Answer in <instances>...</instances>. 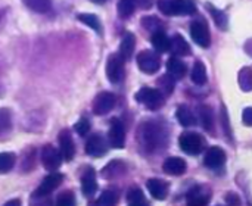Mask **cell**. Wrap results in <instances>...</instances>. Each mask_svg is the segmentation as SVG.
<instances>
[{
    "mask_svg": "<svg viewBox=\"0 0 252 206\" xmlns=\"http://www.w3.org/2000/svg\"><path fill=\"white\" fill-rule=\"evenodd\" d=\"M139 142L140 146L148 153H152L165 145L167 142L165 130L157 122H145L139 128Z\"/></svg>",
    "mask_w": 252,
    "mask_h": 206,
    "instance_id": "1",
    "label": "cell"
},
{
    "mask_svg": "<svg viewBox=\"0 0 252 206\" xmlns=\"http://www.w3.org/2000/svg\"><path fill=\"white\" fill-rule=\"evenodd\" d=\"M158 9L167 16L193 15L196 6L192 0H158Z\"/></svg>",
    "mask_w": 252,
    "mask_h": 206,
    "instance_id": "2",
    "label": "cell"
},
{
    "mask_svg": "<svg viewBox=\"0 0 252 206\" xmlns=\"http://www.w3.org/2000/svg\"><path fill=\"white\" fill-rule=\"evenodd\" d=\"M136 100L142 105H145L151 111H157L164 105V94L158 88H151V87H143L136 93Z\"/></svg>",
    "mask_w": 252,
    "mask_h": 206,
    "instance_id": "3",
    "label": "cell"
},
{
    "mask_svg": "<svg viewBox=\"0 0 252 206\" xmlns=\"http://www.w3.org/2000/svg\"><path fill=\"white\" fill-rule=\"evenodd\" d=\"M179 145H180V149L186 152L188 155H198L202 152L205 146V140L202 136L196 133H185L179 137Z\"/></svg>",
    "mask_w": 252,
    "mask_h": 206,
    "instance_id": "4",
    "label": "cell"
},
{
    "mask_svg": "<svg viewBox=\"0 0 252 206\" xmlns=\"http://www.w3.org/2000/svg\"><path fill=\"white\" fill-rule=\"evenodd\" d=\"M106 77L111 83L118 84L124 78V58L120 53L111 55L106 63Z\"/></svg>",
    "mask_w": 252,
    "mask_h": 206,
    "instance_id": "5",
    "label": "cell"
},
{
    "mask_svg": "<svg viewBox=\"0 0 252 206\" xmlns=\"http://www.w3.org/2000/svg\"><path fill=\"white\" fill-rule=\"evenodd\" d=\"M190 37L192 40L201 46V47H210L211 44V35H210V28L208 25L202 21V19H198V21H193L190 24Z\"/></svg>",
    "mask_w": 252,
    "mask_h": 206,
    "instance_id": "6",
    "label": "cell"
},
{
    "mask_svg": "<svg viewBox=\"0 0 252 206\" xmlns=\"http://www.w3.org/2000/svg\"><path fill=\"white\" fill-rule=\"evenodd\" d=\"M137 65L145 74H155L161 66L159 56L152 50H143L137 55Z\"/></svg>",
    "mask_w": 252,
    "mask_h": 206,
    "instance_id": "7",
    "label": "cell"
},
{
    "mask_svg": "<svg viewBox=\"0 0 252 206\" xmlns=\"http://www.w3.org/2000/svg\"><path fill=\"white\" fill-rule=\"evenodd\" d=\"M115 102H117V99L112 93L102 91L93 100V112L96 115H106L108 112H111L114 109Z\"/></svg>",
    "mask_w": 252,
    "mask_h": 206,
    "instance_id": "8",
    "label": "cell"
},
{
    "mask_svg": "<svg viewBox=\"0 0 252 206\" xmlns=\"http://www.w3.org/2000/svg\"><path fill=\"white\" fill-rule=\"evenodd\" d=\"M109 145L115 149H123L126 145V130L120 119H112L109 127Z\"/></svg>",
    "mask_w": 252,
    "mask_h": 206,
    "instance_id": "9",
    "label": "cell"
},
{
    "mask_svg": "<svg viewBox=\"0 0 252 206\" xmlns=\"http://www.w3.org/2000/svg\"><path fill=\"white\" fill-rule=\"evenodd\" d=\"M41 162H43L46 170L55 171L56 168H59V165L62 162V155H61V152L58 149L47 145L41 150Z\"/></svg>",
    "mask_w": 252,
    "mask_h": 206,
    "instance_id": "10",
    "label": "cell"
},
{
    "mask_svg": "<svg viewBox=\"0 0 252 206\" xmlns=\"http://www.w3.org/2000/svg\"><path fill=\"white\" fill-rule=\"evenodd\" d=\"M210 198H211V193L208 192V189L202 186L192 187L186 195V201L189 206H207L210 202Z\"/></svg>",
    "mask_w": 252,
    "mask_h": 206,
    "instance_id": "11",
    "label": "cell"
},
{
    "mask_svg": "<svg viewBox=\"0 0 252 206\" xmlns=\"http://www.w3.org/2000/svg\"><path fill=\"white\" fill-rule=\"evenodd\" d=\"M226 162V153L221 147L219 146H213L207 150L205 156H204V164L205 167L211 168V170H217L221 168Z\"/></svg>",
    "mask_w": 252,
    "mask_h": 206,
    "instance_id": "12",
    "label": "cell"
},
{
    "mask_svg": "<svg viewBox=\"0 0 252 206\" xmlns=\"http://www.w3.org/2000/svg\"><path fill=\"white\" fill-rule=\"evenodd\" d=\"M106 150H108L106 142L99 134L92 136L86 143V152H87V155H90L93 158H102L106 153Z\"/></svg>",
    "mask_w": 252,
    "mask_h": 206,
    "instance_id": "13",
    "label": "cell"
},
{
    "mask_svg": "<svg viewBox=\"0 0 252 206\" xmlns=\"http://www.w3.org/2000/svg\"><path fill=\"white\" fill-rule=\"evenodd\" d=\"M62 174H59V173H53V174H50V176H47L43 181H41V184L38 186V189L35 190V196L37 198H43V196H47V195H50L56 187H59V184L62 183Z\"/></svg>",
    "mask_w": 252,
    "mask_h": 206,
    "instance_id": "14",
    "label": "cell"
},
{
    "mask_svg": "<svg viewBox=\"0 0 252 206\" xmlns=\"http://www.w3.org/2000/svg\"><path fill=\"white\" fill-rule=\"evenodd\" d=\"M58 140H59V147H61V155H62V158H63L66 162L72 161V158H74V155H75V146H74V140H72V137H71V133H69L68 130H63V131L59 134Z\"/></svg>",
    "mask_w": 252,
    "mask_h": 206,
    "instance_id": "15",
    "label": "cell"
},
{
    "mask_svg": "<svg viewBox=\"0 0 252 206\" xmlns=\"http://www.w3.org/2000/svg\"><path fill=\"white\" fill-rule=\"evenodd\" d=\"M146 187L149 190V193L152 195L154 199L157 201H164L168 196V184L159 178H151L146 183Z\"/></svg>",
    "mask_w": 252,
    "mask_h": 206,
    "instance_id": "16",
    "label": "cell"
},
{
    "mask_svg": "<svg viewBox=\"0 0 252 206\" xmlns=\"http://www.w3.org/2000/svg\"><path fill=\"white\" fill-rule=\"evenodd\" d=\"M186 167L188 165H186V161L185 159L173 156V158L165 159V162L162 165V170L168 176H182V174L186 173Z\"/></svg>",
    "mask_w": 252,
    "mask_h": 206,
    "instance_id": "17",
    "label": "cell"
},
{
    "mask_svg": "<svg viewBox=\"0 0 252 206\" xmlns=\"http://www.w3.org/2000/svg\"><path fill=\"white\" fill-rule=\"evenodd\" d=\"M188 66L183 60H180L179 58H170L167 60V72L168 75H171L174 80H180L186 75Z\"/></svg>",
    "mask_w": 252,
    "mask_h": 206,
    "instance_id": "18",
    "label": "cell"
},
{
    "mask_svg": "<svg viewBox=\"0 0 252 206\" xmlns=\"http://www.w3.org/2000/svg\"><path fill=\"white\" fill-rule=\"evenodd\" d=\"M81 189H83V193L86 196H89V198L94 195V192L97 190V181H96V173H94V170L89 168L84 173V176L81 178Z\"/></svg>",
    "mask_w": 252,
    "mask_h": 206,
    "instance_id": "19",
    "label": "cell"
},
{
    "mask_svg": "<svg viewBox=\"0 0 252 206\" xmlns=\"http://www.w3.org/2000/svg\"><path fill=\"white\" fill-rule=\"evenodd\" d=\"M151 41H152V46L155 47V50L159 52V53H164V52H168L170 50L171 40H170V37L162 29L152 32Z\"/></svg>",
    "mask_w": 252,
    "mask_h": 206,
    "instance_id": "20",
    "label": "cell"
},
{
    "mask_svg": "<svg viewBox=\"0 0 252 206\" xmlns=\"http://www.w3.org/2000/svg\"><path fill=\"white\" fill-rule=\"evenodd\" d=\"M170 50H171L176 56H186V55L190 53V46L188 44V41H186L180 34H176V35L171 38Z\"/></svg>",
    "mask_w": 252,
    "mask_h": 206,
    "instance_id": "21",
    "label": "cell"
},
{
    "mask_svg": "<svg viewBox=\"0 0 252 206\" xmlns=\"http://www.w3.org/2000/svg\"><path fill=\"white\" fill-rule=\"evenodd\" d=\"M134 46H136V38L131 32H127L121 41V47H120V55L126 59L131 58L133 52H134Z\"/></svg>",
    "mask_w": 252,
    "mask_h": 206,
    "instance_id": "22",
    "label": "cell"
},
{
    "mask_svg": "<svg viewBox=\"0 0 252 206\" xmlns=\"http://www.w3.org/2000/svg\"><path fill=\"white\" fill-rule=\"evenodd\" d=\"M192 81L196 86H204L207 83V68L202 62H195L193 68H192V74H190Z\"/></svg>",
    "mask_w": 252,
    "mask_h": 206,
    "instance_id": "23",
    "label": "cell"
},
{
    "mask_svg": "<svg viewBox=\"0 0 252 206\" xmlns=\"http://www.w3.org/2000/svg\"><path fill=\"white\" fill-rule=\"evenodd\" d=\"M198 115H199V121H201L202 127H204L205 130L211 131L213 127H214V115H213L211 108H208V106H205V105L199 106Z\"/></svg>",
    "mask_w": 252,
    "mask_h": 206,
    "instance_id": "24",
    "label": "cell"
},
{
    "mask_svg": "<svg viewBox=\"0 0 252 206\" xmlns=\"http://www.w3.org/2000/svg\"><path fill=\"white\" fill-rule=\"evenodd\" d=\"M177 121L180 122V125L183 127H192L195 124V115L192 114V111L188 106H180L176 112Z\"/></svg>",
    "mask_w": 252,
    "mask_h": 206,
    "instance_id": "25",
    "label": "cell"
},
{
    "mask_svg": "<svg viewBox=\"0 0 252 206\" xmlns=\"http://www.w3.org/2000/svg\"><path fill=\"white\" fill-rule=\"evenodd\" d=\"M127 201H128V206H149V204L145 199L143 192L139 187H133L128 190Z\"/></svg>",
    "mask_w": 252,
    "mask_h": 206,
    "instance_id": "26",
    "label": "cell"
},
{
    "mask_svg": "<svg viewBox=\"0 0 252 206\" xmlns=\"http://www.w3.org/2000/svg\"><path fill=\"white\" fill-rule=\"evenodd\" d=\"M207 7L210 9V13H211V16H213V19H214V22H216V25L220 28V29H227V25H229V19H227V15L223 12V10H220V9H216L213 4H207Z\"/></svg>",
    "mask_w": 252,
    "mask_h": 206,
    "instance_id": "27",
    "label": "cell"
},
{
    "mask_svg": "<svg viewBox=\"0 0 252 206\" xmlns=\"http://www.w3.org/2000/svg\"><path fill=\"white\" fill-rule=\"evenodd\" d=\"M238 80H239V86L244 91H251L252 90V69L245 66L239 71V75H238Z\"/></svg>",
    "mask_w": 252,
    "mask_h": 206,
    "instance_id": "28",
    "label": "cell"
},
{
    "mask_svg": "<svg viewBox=\"0 0 252 206\" xmlns=\"http://www.w3.org/2000/svg\"><path fill=\"white\" fill-rule=\"evenodd\" d=\"M24 3L37 13H46L52 7V0H24Z\"/></svg>",
    "mask_w": 252,
    "mask_h": 206,
    "instance_id": "29",
    "label": "cell"
},
{
    "mask_svg": "<svg viewBox=\"0 0 252 206\" xmlns=\"http://www.w3.org/2000/svg\"><path fill=\"white\" fill-rule=\"evenodd\" d=\"M136 3H137L136 0H120V1H118V6H117L120 16H121V18H128V16H131L133 12H134V9H136Z\"/></svg>",
    "mask_w": 252,
    "mask_h": 206,
    "instance_id": "30",
    "label": "cell"
},
{
    "mask_svg": "<svg viewBox=\"0 0 252 206\" xmlns=\"http://www.w3.org/2000/svg\"><path fill=\"white\" fill-rule=\"evenodd\" d=\"M117 202L118 193L115 190H105L97 199V206H117Z\"/></svg>",
    "mask_w": 252,
    "mask_h": 206,
    "instance_id": "31",
    "label": "cell"
},
{
    "mask_svg": "<svg viewBox=\"0 0 252 206\" xmlns=\"http://www.w3.org/2000/svg\"><path fill=\"white\" fill-rule=\"evenodd\" d=\"M15 165V155L10 152H3L0 153V174L9 173Z\"/></svg>",
    "mask_w": 252,
    "mask_h": 206,
    "instance_id": "32",
    "label": "cell"
},
{
    "mask_svg": "<svg viewBox=\"0 0 252 206\" xmlns=\"http://www.w3.org/2000/svg\"><path fill=\"white\" fill-rule=\"evenodd\" d=\"M158 86H159V91L165 96V94H171L173 90H174V78L171 75H162L159 80H158Z\"/></svg>",
    "mask_w": 252,
    "mask_h": 206,
    "instance_id": "33",
    "label": "cell"
},
{
    "mask_svg": "<svg viewBox=\"0 0 252 206\" xmlns=\"http://www.w3.org/2000/svg\"><path fill=\"white\" fill-rule=\"evenodd\" d=\"M78 19H80L83 24H86L87 27H90L92 29L97 31V32L102 31V29H100V22H99L97 16L90 15V13H81V15H78Z\"/></svg>",
    "mask_w": 252,
    "mask_h": 206,
    "instance_id": "34",
    "label": "cell"
},
{
    "mask_svg": "<svg viewBox=\"0 0 252 206\" xmlns=\"http://www.w3.org/2000/svg\"><path fill=\"white\" fill-rule=\"evenodd\" d=\"M142 24H143V27H145L148 31H151V32H155V31L162 29V24H161V21H159L157 16H145V18L142 19Z\"/></svg>",
    "mask_w": 252,
    "mask_h": 206,
    "instance_id": "35",
    "label": "cell"
},
{
    "mask_svg": "<svg viewBox=\"0 0 252 206\" xmlns=\"http://www.w3.org/2000/svg\"><path fill=\"white\" fill-rule=\"evenodd\" d=\"M12 127V115L7 109H0V134L9 131Z\"/></svg>",
    "mask_w": 252,
    "mask_h": 206,
    "instance_id": "36",
    "label": "cell"
},
{
    "mask_svg": "<svg viewBox=\"0 0 252 206\" xmlns=\"http://www.w3.org/2000/svg\"><path fill=\"white\" fill-rule=\"evenodd\" d=\"M123 171H124L123 162L114 161V162H111V164L103 170V176H106V177H115V176H120Z\"/></svg>",
    "mask_w": 252,
    "mask_h": 206,
    "instance_id": "37",
    "label": "cell"
},
{
    "mask_svg": "<svg viewBox=\"0 0 252 206\" xmlns=\"http://www.w3.org/2000/svg\"><path fill=\"white\" fill-rule=\"evenodd\" d=\"M56 206H75V196L71 192H65L62 195H59Z\"/></svg>",
    "mask_w": 252,
    "mask_h": 206,
    "instance_id": "38",
    "label": "cell"
},
{
    "mask_svg": "<svg viewBox=\"0 0 252 206\" xmlns=\"http://www.w3.org/2000/svg\"><path fill=\"white\" fill-rule=\"evenodd\" d=\"M75 131L80 134V136H86L89 131H90V122L86 119V118H83V119H80L77 124H75Z\"/></svg>",
    "mask_w": 252,
    "mask_h": 206,
    "instance_id": "39",
    "label": "cell"
},
{
    "mask_svg": "<svg viewBox=\"0 0 252 206\" xmlns=\"http://www.w3.org/2000/svg\"><path fill=\"white\" fill-rule=\"evenodd\" d=\"M242 119H244V124L252 127V108H247L242 114Z\"/></svg>",
    "mask_w": 252,
    "mask_h": 206,
    "instance_id": "40",
    "label": "cell"
},
{
    "mask_svg": "<svg viewBox=\"0 0 252 206\" xmlns=\"http://www.w3.org/2000/svg\"><path fill=\"white\" fill-rule=\"evenodd\" d=\"M226 201L229 202V205L230 206H238V204H239V199H238V196H236V195H233V193L227 195V196H226Z\"/></svg>",
    "mask_w": 252,
    "mask_h": 206,
    "instance_id": "41",
    "label": "cell"
},
{
    "mask_svg": "<svg viewBox=\"0 0 252 206\" xmlns=\"http://www.w3.org/2000/svg\"><path fill=\"white\" fill-rule=\"evenodd\" d=\"M143 9H146V7H151V4H152V0H136Z\"/></svg>",
    "mask_w": 252,
    "mask_h": 206,
    "instance_id": "42",
    "label": "cell"
},
{
    "mask_svg": "<svg viewBox=\"0 0 252 206\" xmlns=\"http://www.w3.org/2000/svg\"><path fill=\"white\" fill-rule=\"evenodd\" d=\"M4 206H21V201L19 199H12V201L6 202Z\"/></svg>",
    "mask_w": 252,
    "mask_h": 206,
    "instance_id": "43",
    "label": "cell"
},
{
    "mask_svg": "<svg viewBox=\"0 0 252 206\" xmlns=\"http://www.w3.org/2000/svg\"><path fill=\"white\" fill-rule=\"evenodd\" d=\"M93 1H96V3H105L106 0H93Z\"/></svg>",
    "mask_w": 252,
    "mask_h": 206,
    "instance_id": "44",
    "label": "cell"
},
{
    "mask_svg": "<svg viewBox=\"0 0 252 206\" xmlns=\"http://www.w3.org/2000/svg\"><path fill=\"white\" fill-rule=\"evenodd\" d=\"M1 21H3V16H1V13H0V25H1Z\"/></svg>",
    "mask_w": 252,
    "mask_h": 206,
    "instance_id": "45",
    "label": "cell"
},
{
    "mask_svg": "<svg viewBox=\"0 0 252 206\" xmlns=\"http://www.w3.org/2000/svg\"><path fill=\"white\" fill-rule=\"evenodd\" d=\"M229 206H230V205H229Z\"/></svg>",
    "mask_w": 252,
    "mask_h": 206,
    "instance_id": "46",
    "label": "cell"
}]
</instances>
